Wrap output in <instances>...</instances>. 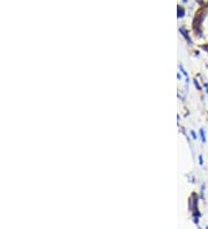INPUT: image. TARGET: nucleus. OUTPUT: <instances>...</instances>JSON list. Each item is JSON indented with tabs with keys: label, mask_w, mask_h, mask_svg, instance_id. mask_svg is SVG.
<instances>
[{
	"label": "nucleus",
	"mask_w": 208,
	"mask_h": 229,
	"mask_svg": "<svg viewBox=\"0 0 208 229\" xmlns=\"http://www.w3.org/2000/svg\"><path fill=\"white\" fill-rule=\"evenodd\" d=\"M207 92H208V85H207Z\"/></svg>",
	"instance_id": "0eeeda50"
},
{
	"label": "nucleus",
	"mask_w": 208,
	"mask_h": 229,
	"mask_svg": "<svg viewBox=\"0 0 208 229\" xmlns=\"http://www.w3.org/2000/svg\"><path fill=\"white\" fill-rule=\"evenodd\" d=\"M181 1H183V2H187V0H181Z\"/></svg>",
	"instance_id": "423d86ee"
},
{
	"label": "nucleus",
	"mask_w": 208,
	"mask_h": 229,
	"mask_svg": "<svg viewBox=\"0 0 208 229\" xmlns=\"http://www.w3.org/2000/svg\"><path fill=\"white\" fill-rule=\"evenodd\" d=\"M199 161H200V164H202V156L199 158Z\"/></svg>",
	"instance_id": "39448f33"
},
{
	"label": "nucleus",
	"mask_w": 208,
	"mask_h": 229,
	"mask_svg": "<svg viewBox=\"0 0 208 229\" xmlns=\"http://www.w3.org/2000/svg\"><path fill=\"white\" fill-rule=\"evenodd\" d=\"M191 134H192V137H193V138H197V135H195V133H194V131H192V132H191Z\"/></svg>",
	"instance_id": "20e7f679"
},
{
	"label": "nucleus",
	"mask_w": 208,
	"mask_h": 229,
	"mask_svg": "<svg viewBox=\"0 0 208 229\" xmlns=\"http://www.w3.org/2000/svg\"><path fill=\"white\" fill-rule=\"evenodd\" d=\"M200 134H201V140H202V142H205V135H204V131H202V130H200Z\"/></svg>",
	"instance_id": "f03ea898"
},
{
	"label": "nucleus",
	"mask_w": 208,
	"mask_h": 229,
	"mask_svg": "<svg viewBox=\"0 0 208 229\" xmlns=\"http://www.w3.org/2000/svg\"><path fill=\"white\" fill-rule=\"evenodd\" d=\"M184 8L181 6H178V18H183L184 16Z\"/></svg>",
	"instance_id": "f257e3e1"
},
{
	"label": "nucleus",
	"mask_w": 208,
	"mask_h": 229,
	"mask_svg": "<svg viewBox=\"0 0 208 229\" xmlns=\"http://www.w3.org/2000/svg\"><path fill=\"white\" fill-rule=\"evenodd\" d=\"M180 71H181V73H183V74H184L185 76H187V74H186V72L184 71V68H183V66H181V65H180Z\"/></svg>",
	"instance_id": "7ed1b4c3"
}]
</instances>
